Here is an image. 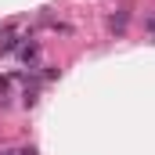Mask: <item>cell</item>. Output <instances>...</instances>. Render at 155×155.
<instances>
[{"label": "cell", "mask_w": 155, "mask_h": 155, "mask_svg": "<svg viewBox=\"0 0 155 155\" xmlns=\"http://www.w3.org/2000/svg\"><path fill=\"white\" fill-rule=\"evenodd\" d=\"M0 155H18V152H0Z\"/></svg>", "instance_id": "obj_1"}]
</instances>
